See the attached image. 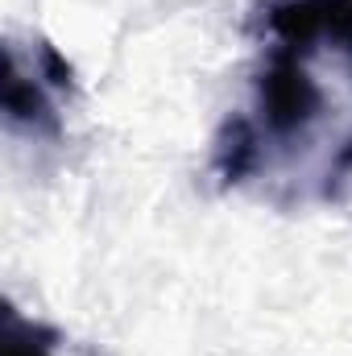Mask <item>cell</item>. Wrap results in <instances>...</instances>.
Returning <instances> with one entry per match:
<instances>
[{"mask_svg": "<svg viewBox=\"0 0 352 356\" xmlns=\"http://www.w3.org/2000/svg\"><path fill=\"white\" fill-rule=\"evenodd\" d=\"M262 63L249 108L216 137L211 170L273 203H336L352 191V0H262Z\"/></svg>", "mask_w": 352, "mask_h": 356, "instance_id": "6da1fadb", "label": "cell"}, {"mask_svg": "<svg viewBox=\"0 0 352 356\" xmlns=\"http://www.w3.org/2000/svg\"><path fill=\"white\" fill-rule=\"evenodd\" d=\"M4 356H58V336L42 323L21 319L8 307V315H4Z\"/></svg>", "mask_w": 352, "mask_h": 356, "instance_id": "3957f363", "label": "cell"}, {"mask_svg": "<svg viewBox=\"0 0 352 356\" xmlns=\"http://www.w3.org/2000/svg\"><path fill=\"white\" fill-rule=\"evenodd\" d=\"M75 91L71 67L46 42L21 50L8 46V79H4V124L29 137H58L63 133V99Z\"/></svg>", "mask_w": 352, "mask_h": 356, "instance_id": "7a4b0ae2", "label": "cell"}]
</instances>
